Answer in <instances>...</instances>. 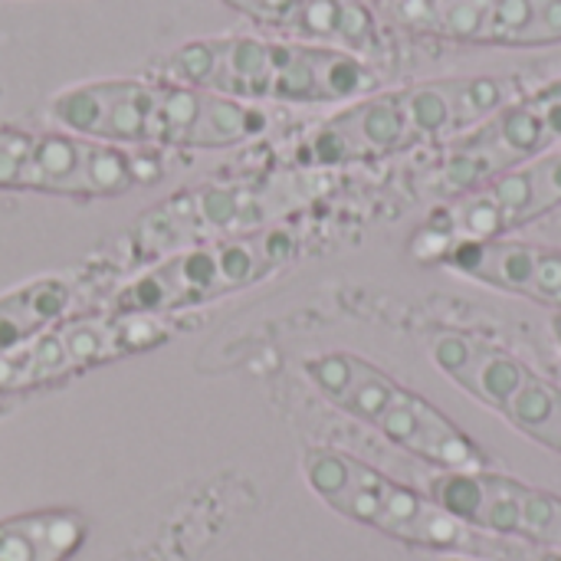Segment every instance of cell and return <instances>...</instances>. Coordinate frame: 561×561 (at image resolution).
Instances as JSON below:
<instances>
[{"label":"cell","mask_w":561,"mask_h":561,"mask_svg":"<svg viewBox=\"0 0 561 561\" xmlns=\"http://www.w3.org/2000/svg\"><path fill=\"white\" fill-rule=\"evenodd\" d=\"M454 273L561 309V250L523 240H467L440 256Z\"/></svg>","instance_id":"obj_12"},{"label":"cell","mask_w":561,"mask_h":561,"mask_svg":"<svg viewBox=\"0 0 561 561\" xmlns=\"http://www.w3.org/2000/svg\"><path fill=\"white\" fill-rule=\"evenodd\" d=\"M53 122L105 145L230 148L266 131V112L184 82L102 79L66 89L49 105Z\"/></svg>","instance_id":"obj_1"},{"label":"cell","mask_w":561,"mask_h":561,"mask_svg":"<svg viewBox=\"0 0 561 561\" xmlns=\"http://www.w3.org/2000/svg\"><path fill=\"white\" fill-rule=\"evenodd\" d=\"M296 253V237L289 230H256L240 237H220L210 243H194L131 279L112 299L115 316H174L181 309H197L204 302L240 293Z\"/></svg>","instance_id":"obj_5"},{"label":"cell","mask_w":561,"mask_h":561,"mask_svg":"<svg viewBox=\"0 0 561 561\" xmlns=\"http://www.w3.org/2000/svg\"><path fill=\"white\" fill-rule=\"evenodd\" d=\"M556 145H561V79L506 102L483 125L457 138L434 171V187L460 197L503 171L552 154Z\"/></svg>","instance_id":"obj_9"},{"label":"cell","mask_w":561,"mask_h":561,"mask_svg":"<svg viewBox=\"0 0 561 561\" xmlns=\"http://www.w3.org/2000/svg\"><path fill=\"white\" fill-rule=\"evenodd\" d=\"M542 561H561V552H552V556H546Z\"/></svg>","instance_id":"obj_19"},{"label":"cell","mask_w":561,"mask_h":561,"mask_svg":"<svg viewBox=\"0 0 561 561\" xmlns=\"http://www.w3.org/2000/svg\"><path fill=\"white\" fill-rule=\"evenodd\" d=\"M72 302V289L62 279H36L0 296V362L43 335Z\"/></svg>","instance_id":"obj_16"},{"label":"cell","mask_w":561,"mask_h":561,"mask_svg":"<svg viewBox=\"0 0 561 561\" xmlns=\"http://www.w3.org/2000/svg\"><path fill=\"white\" fill-rule=\"evenodd\" d=\"M556 207H561V151L526 161L460 194L417 233L414 253L434 260L467 240H500Z\"/></svg>","instance_id":"obj_8"},{"label":"cell","mask_w":561,"mask_h":561,"mask_svg":"<svg viewBox=\"0 0 561 561\" xmlns=\"http://www.w3.org/2000/svg\"><path fill=\"white\" fill-rule=\"evenodd\" d=\"M161 72L233 102H283V105H332L371 95L375 69L345 49L260 39V36H210L178 46Z\"/></svg>","instance_id":"obj_3"},{"label":"cell","mask_w":561,"mask_h":561,"mask_svg":"<svg viewBox=\"0 0 561 561\" xmlns=\"http://www.w3.org/2000/svg\"><path fill=\"white\" fill-rule=\"evenodd\" d=\"M431 358L454 385H460L467 394H473L480 404H486L500 414L533 371L513 352L500 348L490 339L470 335V332L434 335Z\"/></svg>","instance_id":"obj_14"},{"label":"cell","mask_w":561,"mask_h":561,"mask_svg":"<svg viewBox=\"0 0 561 561\" xmlns=\"http://www.w3.org/2000/svg\"><path fill=\"white\" fill-rule=\"evenodd\" d=\"M444 561H470V559H444Z\"/></svg>","instance_id":"obj_20"},{"label":"cell","mask_w":561,"mask_h":561,"mask_svg":"<svg viewBox=\"0 0 561 561\" xmlns=\"http://www.w3.org/2000/svg\"><path fill=\"white\" fill-rule=\"evenodd\" d=\"M164 339V329L151 316H99L66 322L53 332L36 335L0 362V391H16L62 378L76 368L141 352Z\"/></svg>","instance_id":"obj_11"},{"label":"cell","mask_w":561,"mask_h":561,"mask_svg":"<svg viewBox=\"0 0 561 561\" xmlns=\"http://www.w3.org/2000/svg\"><path fill=\"white\" fill-rule=\"evenodd\" d=\"M552 332H556V345H559V352H561V312L552 319Z\"/></svg>","instance_id":"obj_18"},{"label":"cell","mask_w":561,"mask_h":561,"mask_svg":"<svg viewBox=\"0 0 561 561\" xmlns=\"http://www.w3.org/2000/svg\"><path fill=\"white\" fill-rule=\"evenodd\" d=\"M394 16L437 39L477 46L561 43V0H394Z\"/></svg>","instance_id":"obj_10"},{"label":"cell","mask_w":561,"mask_h":561,"mask_svg":"<svg viewBox=\"0 0 561 561\" xmlns=\"http://www.w3.org/2000/svg\"><path fill=\"white\" fill-rule=\"evenodd\" d=\"M306 378L355 421L381 431L391 444L457 473L483 470L477 447L421 394L398 385L371 362L348 352H325L306 362Z\"/></svg>","instance_id":"obj_4"},{"label":"cell","mask_w":561,"mask_h":561,"mask_svg":"<svg viewBox=\"0 0 561 561\" xmlns=\"http://www.w3.org/2000/svg\"><path fill=\"white\" fill-rule=\"evenodd\" d=\"M503 417L513 421L529 437H536L539 444L561 454V391L552 381L529 371L523 388L503 408Z\"/></svg>","instance_id":"obj_17"},{"label":"cell","mask_w":561,"mask_h":561,"mask_svg":"<svg viewBox=\"0 0 561 561\" xmlns=\"http://www.w3.org/2000/svg\"><path fill=\"white\" fill-rule=\"evenodd\" d=\"M309 486L342 516L381 529L394 539L417 546H467L470 526L454 519L434 500H424L368 463L339 454V450H309L306 454Z\"/></svg>","instance_id":"obj_7"},{"label":"cell","mask_w":561,"mask_h":561,"mask_svg":"<svg viewBox=\"0 0 561 561\" xmlns=\"http://www.w3.org/2000/svg\"><path fill=\"white\" fill-rule=\"evenodd\" d=\"M85 539V519L72 510H43L0 523V561H69Z\"/></svg>","instance_id":"obj_15"},{"label":"cell","mask_w":561,"mask_h":561,"mask_svg":"<svg viewBox=\"0 0 561 561\" xmlns=\"http://www.w3.org/2000/svg\"><path fill=\"white\" fill-rule=\"evenodd\" d=\"M516 82L506 76H450L355 99L325 118L299 148L306 164H355L421 145L463 138L500 112Z\"/></svg>","instance_id":"obj_2"},{"label":"cell","mask_w":561,"mask_h":561,"mask_svg":"<svg viewBox=\"0 0 561 561\" xmlns=\"http://www.w3.org/2000/svg\"><path fill=\"white\" fill-rule=\"evenodd\" d=\"M141 161L118 145L72 131L0 128V187L62 197H115L148 181Z\"/></svg>","instance_id":"obj_6"},{"label":"cell","mask_w":561,"mask_h":561,"mask_svg":"<svg viewBox=\"0 0 561 561\" xmlns=\"http://www.w3.org/2000/svg\"><path fill=\"white\" fill-rule=\"evenodd\" d=\"M256 23L283 30L299 43L368 53L378 46L371 13L358 0H224Z\"/></svg>","instance_id":"obj_13"}]
</instances>
